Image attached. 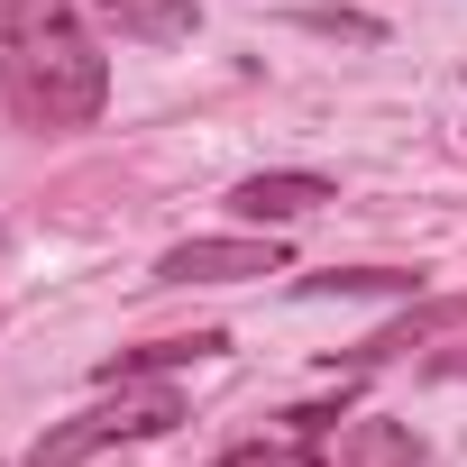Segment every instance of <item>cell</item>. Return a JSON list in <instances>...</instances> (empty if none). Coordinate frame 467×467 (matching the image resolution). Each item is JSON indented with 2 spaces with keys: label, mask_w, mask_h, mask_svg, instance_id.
<instances>
[{
  "label": "cell",
  "mask_w": 467,
  "mask_h": 467,
  "mask_svg": "<svg viewBox=\"0 0 467 467\" xmlns=\"http://www.w3.org/2000/svg\"><path fill=\"white\" fill-rule=\"evenodd\" d=\"M0 92L28 129H83L110 101V65L83 28V0H0Z\"/></svg>",
  "instance_id": "obj_1"
},
{
  "label": "cell",
  "mask_w": 467,
  "mask_h": 467,
  "mask_svg": "<svg viewBox=\"0 0 467 467\" xmlns=\"http://www.w3.org/2000/svg\"><path fill=\"white\" fill-rule=\"evenodd\" d=\"M174 421H183V394H174V385H119V403H92V412L37 431L28 467H83V458H101V449H119V440H156V431H174Z\"/></svg>",
  "instance_id": "obj_2"
},
{
  "label": "cell",
  "mask_w": 467,
  "mask_h": 467,
  "mask_svg": "<svg viewBox=\"0 0 467 467\" xmlns=\"http://www.w3.org/2000/svg\"><path fill=\"white\" fill-rule=\"evenodd\" d=\"M248 275H285L275 239H183L156 257V285H248Z\"/></svg>",
  "instance_id": "obj_3"
},
{
  "label": "cell",
  "mask_w": 467,
  "mask_h": 467,
  "mask_svg": "<svg viewBox=\"0 0 467 467\" xmlns=\"http://www.w3.org/2000/svg\"><path fill=\"white\" fill-rule=\"evenodd\" d=\"M321 202H339V183H330V174H303V165L248 174L239 192H229V211H239L248 229H285V220H303V211H321Z\"/></svg>",
  "instance_id": "obj_4"
},
{
  "label": "cell",
  "mask_w": 467,
  "mask_h": 467,
  "mask_svg": "<svg viewBox=\"0 0 467 467\" xmlns=\"http://www.w3.org/2000/svg\"><path fill=\"white\" fill-rule=\"evenodd\" d=\"M229 339L220 330H192V339H147V348H119V358H101L92 376L101 385H138V376H174V367H202V358H220Z\"/></svg>",
  "instance_id": "obj_5"
},
{
  "label": "cell",
  "mask_w": 467,
  "mask_h": 467,
  "mask_svg": "<svg viewBox=\"0 0 467 467\" xmlns=\"http://www.w3.org/2000/svg\"><path fill=\"white\" fill-rule=\"evenodd\" d=\"M440 330H467V294H449V303H412L403 321H385V330L358 348V367H376V358H412V348H431Z\"/></svg>",
  "instance_id": "obj_6"
},
{
  "label": "cell",
  "mask_w": 467,
  "mask_h": 467,
  "mask_svg": "<svg viewBox=\"0 0 467 467\" xmlns=\"http://www.w3.org/2000/svg\"><path fill=\"white\" fill-rule=\"evenodd\" d=\"M83 10H101L119 37H147V47H183L202 19H192V0H83Z\"/></svg>",
  "instance_id": "obj_7"
},
{
  "label": "cell",
  "mask_w": 467,
  "mask_h": 467,
  "mask_svg": "<svg viewBox=\"0 0 467 467\" xmlns=\"http://www.w3.org/2000/svg\"><path fill=\"white\" fill-rule=\"evenodd\" d=\"M421 266H330V275H294V294L303 303H330V294H403V303H421Z\"/></svg>",
  "instance_id": "obj_8"
},
{
  "label": "cell",
  "mask_w": 467,
  "mask_h": 467,
  "mask_svg": "<svg viewBox=\"0 0 467 467\" xmlns=\"http://www.w3.org/2000/svg\"><path fill=\"white\" fill-rule=\"evenodd\" d=\"M339 467H421V440H412V421H348Z\"/></svg>",
  "instance_id": "obj_9"
},
{
  "label": "cell",
  "mask_w": 467,
  "mask_h": 467,
  "mask_svg": "<svg viewBox=\"0 0 467 467\" xmlns=\"http://www.w3.org/2000/svg\"><path fill=\"white\" fill-rule=\"evenodd\" d=\"M339 412H348V385H339L330 403H303V412H285V431H294V440H321V431H330Z\"/></svg>",
  "instance_id": "obj_10"
},
{
  "label": "cell",
  "mask_w": 467,
  "mask_h": 467,
  "mask_svg": "<svg viewBox=\"0 0 467 467\" xmlns=\"http://www.w3.org/2000/svg\"><path fill=\"white\" fill-rule=\"evenodd\" d=\"M211 467H294V449H275V440H248V449H229V458H211Z\"/></svg>",
  "instance_id": "obj_11"
},
{
  "label": "cell",
  "mask_w": 467,
  "mask_h": 467,
  "mask_svg": "<svg viewBox=\"0 0 467 467\" xmlns=\"http://www.w3.org/2000/svg\"><path fill=\"white\" fill-rule=\"evenodd\" d=\"M312 28L321 37H376V19H358V10H312Z\"/></svg>",
  "instance_id": "obj_12"
},
{
  "label": "cell",
  "mask_w": 467,
  "mask_h": 467,
  "mask_svg": "<svg viewBox=\"0 0 467 467\" xmlns=\"http://www.w3.org/2000/svg\"><path fill=\"white\" fill-rule=\"evenodd\" d=\"M421 376H440V385H458V376H467V339H458V348H431V358H421Z\"/></svg>",
  "instance_id": "obj_13"
},
{
  "label": "cell",
  "mask_w": 467,
  "mask_h": 467,
  "mask_svg": "<svg viewBox=\"0 0 467 467\" xmlns=\"http://www.w3.org/2000/svg\"><path fill=\"white\" fill-rule=\"evenodd\" d=\"M294 467H312V458H294Z\"/></svg>",
  "instance_id": "obj_14"
}]
</instances>
